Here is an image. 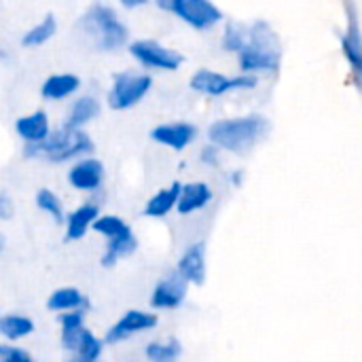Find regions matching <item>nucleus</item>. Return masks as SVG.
Returning <instances> with one entry per match:
<instances>
[{
    "label": "nucleus",
    "instance_id": "12",
    "mask_svg": "<svg viewBox=\"0 0 362 362\" xmlns=\"http://www.w3.org/2000/svg\"><path fill=\"white\" fill-rule=\"evenodd\" d=\"M341 51L350 64L354 85L362 93V34L356 13L352 6L348 8V23H346V32L341 34Z\"/></svg>",
    "mask_w": 362,
    "mask_h": 362
},
{
    "label": "nucleus",
    "instance_id": "24",
    "mask_svg": "<svg viewBox=\"0 0 362 362\" xmlns=\"http://www.w3.org/2000/svg\"><path fill=\"white\" fill-rule=\"evenodd\" d=\"M98 115H100V102L93 95H83L76 102H72L64 125L66 127H72V129H83Z\"/></svg>",
    "mask_w": 362,
    "mask_h": 362
},
{
    "label": "nucleus",
    "instance_id": "19",
    "mask_svg": "<svg viewBox=\"0 0 362 362\" xmlns=\"http://www.w3.org/2000/svg\"><path fill=\"white\" fill-rule=\"evenodd\" d=\"M102 352H104V341L95 337L89 329H85L78 341L66 352L64 362H100Z\"/></svg>",
    "mask_w": 362,
    "mask_h": 362
},
{
    "label": "nucleus",
    "instance_id": "33",
    "mask_svg": "<svg viewBox=\"0 0 362 362\" xmlns=\"http://www.w3.org/2000/svg\"><path fill=\"white\" fill-rule=\"evenodd\" d=\"M180 0H155V4L161 8V11H168V13H174L176 6H178Z\"/></svg>",
    "mask_w": 362,
    "mask_h": 362
},
{
    "label": "nucleus",
    "instance_id": "10",
    "mask_svg": "<svg viewBox=\"0 0 362 362\" xmlns=\"http://www.w3.org/2000/svg\"><path fill=\"white\" fill-rule=\"evenodd\" d=\"M187 293H189V282L178 272H172L155 284V288L151 293V308L153 310H176L185 303Z\"/></svg>",
    "mask_w": 362,
    "mask_h": 362
},
{
    "label": "nucleus",
    "instance_id": "13",
    "mask_svg": "<svg viewBox=\"0 0 362 362\" xmlns=\"http://www.w3.org/2000/svg\"><path fill=\"white\" fill-rule=\"evenodd\" d=\"M68 182L76 191L93 193L104 182V165L100 159L93 157H81L70 170H68Z\"/></svg>",
    "mask_w": 362,
    "mask_h": 362
},
{
    "label": "nucleus",
    "instance_id": "3",
    "mask_svg": "<svg viewBox=\"0 0 362 362\" xmlns=\"http://www.w3.org/2000/svg\"><path fill=\"white\" fill-rule=\"evenodd\" d=\"M78 32L85 42L100 53H115L127 42V28L117 17V13L106 4H93L81 19Z\"/></svg>",
    "mask_w": 362,
    "mask_h": 362
},
{
    "label": "nucleus",
    "instance_id": "30",
    "mask_svg": "<svg viewBox=\"0 0 362 362\" xmlns=\"http://www.w3.org/2000/svg\"><path fill=\"white\" fill-rule=\"evenodd\" d=\"M0 362H38L30 356L25 350L13 346V344H0Z\"/></svg>",
    "mask_w": 362,
    "mask_h": 362
},
{
    "label": "nucleus",
    "instance_id": "14",
    "mask_svg": "<svg viewBox=\"0 0 362 362\" xmlns=\"http://www.w3.org/2000/svg\"><path fill=\"white\" fill-rule=\"evenodd\" d=\"M176 272L195 286H202L206 282L208 276V265H206V244L204 242H195L191 244L178 259V267Z\"/></svg>",
    "mask_w": 362,
    "mask_h": 362
},
{
    "label": "nucleus",
    "instance_id": "18",
    "mask_svg": "<svg viewBox=\"0 0 362 362\" xmlns=\"http://www.w3.org/2000/svg\"><path fill=\"white\" fill-rule=\"evenodd\" d=\"M15 132L25 144H36L42 142L51 134L49 117L45 110H34L30 115H23L15 121Z\"/></svg>",
    "mask_w": 362,
    "mask_h": 362
},
{
    "label": "nucleus",
    "instance_id": "34",
    "mask_svg": "<svg viewBox=\"0 0 362 362\" xmlns=\"http://www.w3.org/2000/svg\"><path fill=\"white\" fill-rule=\"evenodd\" d=\"M121 2V6H125V8H138V6H144L148 0H119Z\"/></svg>",
    "mask_w": 362,
    "mask_h": 362
},
{
    "label": "nucleus",
    "instance_id": "21",
    "mask_svg": "<svg viewBox=\"0 0 362 362\" xmlns=\"http://www.w3.org/2000/svg\"><path fill=\"white\" fill-rule=\"evenodd\" d=\"M78 87H81V78L76 74H70V72L51 74L40 85V95L45 100H64V98H70L72 93H76Z\"/></svg>",
    "mask_w": 362,
    "mask_h": 362
},
{
    "label": "nucleus",
    "instance_id": "6",
    "mask_svg": "<svg viewBox=\"0 0 362 362\" xmlns=\"http://www.w3.org/2000/svg\"><path fill=\"white\" fill-rule=\"evenodd\" d=\"M153 78L144 72L125 70L112 76V87L108 91V106L112 110H127L144 100V95L151 91Z\"/></svg>",
    "mask_w": 362,
    "mask_h": 362
},
{
    "label": "nucleus",
    "instance_id": "26",
    "mask_svg": "<svg viewBox=\"0 0 362 362\" xmlns=\"http://www.w3.org/2000/svg\"><path fill=\"white\" fill-rule=\"evenodd\" d=\"M57 32V19L53 13H47L36 25H32L23 36H21V45L28 47V49H34V47H40L45 42H49Z\"/></svg>",
    "mask_w": 362,
    "mask_h": 362
},
{
    "label": "nucleus",
    "instance_id": "22",
    "mask_svg": "<svg viewBox=\"0 0 362 362\" xmlns=\"http://www.w3.org/2000/svg\"><path fill=\"white\" fill-rule=\"evenodd\" d=\"M47 308L51 312L64 314V312H74V310H87L89 308V301H87V297L78 288H74V286H62V288H55L49 295Z\"/></svg>",
    "mask_w": 362,
    "mask_h": 362
},
{
    "label": "nucleus",
    "instance_id": "32",
    "mask_svg": "<svg viewBox=\"0 0 362 362\" xmlns=\"http://www.w3.org/2000/svg\"><path fill=\"white\" fill-rule=\"evenodd\" d=\"M15 214V204L8 193H0V221H11Z\"/></svg>",
    "mask_w": 362,
    "mask_h": 362
},
{
    "label": "nucleus",
    "instance_id": "31",
    "mask_svg": "<svg viewBox=\"0 0 362 362\" xmlns=\"http://www.w3.org/2000/svg\"><path fill=\"white\" fill-rule=\"evenodd\" d=\"M199 159L206 163V165H218L221 163V148L218 146H214V144H208L204 151H202V155H199Z\"/></svg>",
    "mask_w": 362,
    "mask_h": 362
},
{
    "label": "nucleus",
    "instance_id": "4",
    "mask_svg": "<svg viewBox=\"0 0 362 362\" xmlns=\"http://www.w3.org/2000/svg\"><path fill=\"white\" fill-rule=\"evenodd\" d=\"M89 153H93V140L89 134L85 129H72L66 125L51 132L42 142L23 146V155L28 159H45L51 163H66L87 157Z\"/></svg>",
    "mask_w": 362,
    "mask_h": 362
},
{
    "label": "nucleus",
    "instance_id": "11",
    "mask_svg": "<svg viewBox=\"0 0 362 362\" xmlns=\"http://www.w3.org/2000/svg\"><path fill=\"white\" fill-rule=\"evenodd\" d=\"M174 15L195 30H210L223 21V11L212 0H180Z\"/></svg>",
    "mask_w": 362,
    "mask_h": 362
},
{
    "label": "nucleus",
    "instance_id": "5",
    "mask_svg": "<svg viewBox=\"0 0 362 362\" xmlns=\"http://www.w3.org/2000/svg\"><path fill=\"white\" fill-rule=\"evenodd\" d=\"M91 229L106 238V250L102 255L104 267H115L121 259L134 255L138 248V240H136L132 227L121 216L100 214Z\"/></svg>",
    "mask_w": 362,
    "mask_h": 362
},
{
    "label": "nucleus",
    "instance_id": "1",
    "mask_svg": "<svg viewBox=\"0 0 362 362\" xmlns=\"http://www.w3.org/2000/svg\"><path fill=\"white\" fill-rule=\"evenodd\" d=\"M238 64L244 74H276L282 64V47L276 30L267 21L248 25V40L238 51Z\"/></svg>",
    "mask_w": 362,
    "mask_h": 362
},
{
    "label": "nucleus",
    "instance_id": "16",
    "mask_svg": "<svg viewBox=\"0 0 362 362\" xmlns=\"http://www.w3.org/2000/svg\"><path fill=\"white\" fill-rule=\"evenodd\" d=\"M100 216V208L93 202H85L78 208H74L66 216V242H76L91 231L95 218Z\"/></svg>",
    "mask_w": 362,
    "mask_h": 362
},
{
    "label": "nucleus",
    "instance_id": "36",
    "mask_svg": "<svg viewBox=\"0 0 362 362\" xmlns=\"http://www.w3.org/2000/svg\"><path fill=\"white\" fill-rule=\"evenodd\" d=\"M2 250H4V235H0V255H2Z\"/></svg>",
    "mask_w": 362,
    "mask_h": 362
},
{
    "label": "nucleus",
    "instance_id": "20",
    "mask_svg": "<svg viewBox=\"0 0 362 362\" xmlns=\"http://www.w3.org/2000/svg\"><path fill=\"white\" fill-rule=\"evenodd\" d=\"M180 182H172L168 187H163L161 191H157L144 206V216L148 218H163L168 216L172 210H176L178 204V195H180Z\"/></svg>",
    "mask_w": 362,
    "mask_h": 362
},
{
    "label": "nucleus",
    "instance_id": "29",
    "mask_svg": "<svg viewBox=\"0 0 362 362\" xmlns=\"http://www.w3.org/2000/svg\"><path fill=\"white\" fill-rule=\"evenodd\" d=\"M248 40V28L242 23H227L225 34H223V49L238 53Z\"/></svg>",
    "mask_w": 362,
    "mask_h": 362
},
{
    "label": "nucleus",
    "instance_id": "9",
    "mask_svg": "<svg viewBox=\"0 0 362 362\" xmlns=\"http://www.w3.org/2000/svg\"><path fill=\"white\" fill-rule=\"evenodd\" d=\"M159 318L153 312H144V310H129L125 312L104 335V341L110 346L123 344L136 335H142L146 331H153L157 327Z\"/></svg>",
    "mask_w": 362,
    "mask_h": 362
},
{
    "label": "nucleus",
    "instance_id": "28",
    "mask_svg": "<svg viewBox=\"0 0 362 362\" xmlns=\"http://www.w3.org/2000/svg\"><path fill=\"white\" fill-rule=\"evenodd\" d=\"M36 206L38 210H42L45 214H49L55 223H62L66 221V214H64V204L59 199V195L51 189H38L36 193Z\"/></svg>",
    "mask_w": 362,
    "mask_h": 362
},
{
    "label": "nucleus",
    "instance_id": "27",
    "mask_svg": "<svg viewBox=\"0 0 362 362\" xmlns=\"http://www.w3.org/2000/svg\"><path fill=\"white\" fill-rule=\"evenodd\" d=\"M144 356L148 362H178L182 356V344L176 337L151 341L144 348Z\"/></svg>",
    "mask_w": 362,
    "mask_h": 362
},
{
    "label": "nucleus",
    "instance_id": "15",
    "mask_svg": "<svg viewBox=\"0 0 362 362\" xmlns=\"http://www.w3.org/2000/svg\"><path fill=\"white\" fill-rule=\"evenodd\" d=\"M151 138L157 142V144H163L172 151H185L195 138H197V127L193 123H163V125H157L153 132H151Z\"/></svg>",
    "mask_w": 362,
    "mask_h": 362
},
{
    "label": "nucleus",
    "instance_id": "7",
    "mask_svg": "<svg viewBox=\"0 0 362 362\" xmlns=\"http://www.w3.org/2000/svg\"><path fill=\"white\" fill-rule=\"evenodd\" d=\"M191 89L204 95H225L229 91H244V89H255L257 87V76L255 74H240V76H225L214 70H197L191 81Z\"/></svg>",
    "mask_w": 362,
    "mask_h": 362
},
{
    "label": "nucleus",
    "instance_id": "23",
    "mask_svg": "<svg viewBox=\"0 0 362 362\" xmlns=\"http://www.w3.org/2000/svg\"><path fill=\"white\" fill-rule=\"evenodd\" d=\"M85 316H87V310H74V312L59 314V329H62L59 331V341H62L64 352H68L78 341L83 331L87 329L85 327Z\"/></svg>",
    "mask_w": 362,
    "mask_h": 362
},
{
    "label": "nucleus",
    "instance_id": "8",
    "mask_svg": "<svg viewBox=\"0 0 362 362\" xmlns=\"http://www.w3.org/2000/svg\"><path fill=\"white\" fill-rule=\"evenodd\" d=\"M129 53L144 68L165 70V72L178 70L182 66V62H185V57L178 51H174V49H170V47H165V45H161L157 40H151V38L129 42Z\"/></svg>",
    "mask_w": 362,
    "mask_h": 362
},
{
    "label": "nucleus",
    "instance_id": "2",
    "mask_svg": "<svg viewBox=\"0 0 362 362\" xmlns=\"http://www.w3.org/2000/svg\"><path fill=\"white\" fill-rule=\"evenodd\" d=\"M269 132V121L261 115H248V117H235V119H223L208 127V140L210 144L218 146L221 151L229 153H248L252 146H257Z\"/></svg>",
    "mask_w": 362,
    "mask_h": 362
},
{
    "label": "nucleus",
    "instance_id": "17",
    "mask_svg": "<svg viewBox=\"0 0 362 362\" xmlns=\"http://www.w3.org/2000/svg\"><path fill=\"white\" fill-rule=\"evenodd\" d=\"M212 197H214V193H212V189L206 182H187V185L180 187L176 210L182 216L199 212V210H204L212 202Z\"/></svg>",
    "mask_w": 362,
    "mask_h": 362
},
{
    "label": "nucleus",
    "instance_id": "35",
    "mask_svg": "<svg viewBox=\"0 0 362 362\" xmlns=\"http://www.w3.org/2000/svg\"><path fill=\"white\" fill-rule=\"evenodd\" d=\"M242 178H244V172H233V174H231V182H233L235 187L242 185Z\"/></svg>",
    "mask_w": 362,
    "mask_h": 362
},
{
    "label": "nucleus",
    "instance_id": "25",
    "mask_svg": "<svg viewBox=\"0 0 362 362\" xmlns=\"http://www.w3.org/2000/svg\"><path fill=\"white\" fill-rule=\"evenodd\" d=\"M34 333V322L23 314H4L0 316V337L8 344L21 341Z\"/></svg>",
    "mask_w": 362,
    "mask_h": 362
},
{
    "label": "nucleus",
    "instance_id": "37",
    "mask_svg": "<svg viewBox=\"0 0 362 362\" xmlns=\"http://www.w3.org/2000/svg\"><path fill=\"white\" fill-rule=\"evenodd\" d=\"M4 55H6V53H4V51H2V49H0V59H2V57H4Z\"/></svg>",
    "mask_w": 362,
    "mask_h": 362
}]
</instances>
